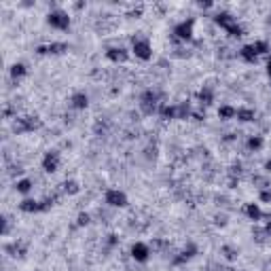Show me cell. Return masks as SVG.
<instances>
[{
	"mask_svg": "<svg viewBox=\"0 0 271 271\" xmlns=\"http://www.w3.org/2000/svg\"><path fill=\"white\" fill-rule=\"evenodd\" d=\"M132 55L136 60H140V62H148L153 58V45H151V40H148L144 34H136V36L132 38Z\"/></svg>",
	"mask_w": 271,
	"mask_h": 271,
	"instance_id": "6da1fadb",
	"label": "cell"
},
{
	"mask_svg": "<svg viewBox=\"0 0 271 271\" xmlns=\"http://www.w3.org/2000/svg\"><path fill=\"white\" fill-rule=\"evenodd\" d=\"M47 24L53 28V30H60V32H66L70 24H72V19H70L68 11L60 9V6H55V9H51L47 13Z\"/></svg>",
	"mask_w": 271,
	"mask_h": 271,
	"instance_id": "7a4b0ae2",
	"label": "cell"
},
{
	"mask_svg": "<svg viewBox=\"0 0 271 271\" xmlns=\"http://www.w3.org/2000/svg\"><path fill=\"white\" fill-rule=\"evenodd\" d=\"M195 34V19H182L178 21L172 30V36L176 42H191Z\"/></svg>",
	"mask_w": 271,
	"mask_h": 271,
	"instance_id": "3957f363",
	"label": "cell"
},
{
	"mask_svg": "<svg viewBox=\"0 0 271 271\" xmlns=\"http://www.w3.org/2000/svg\"><path fill=\"white\" fill-rule=\"evenodd\" d=\"M104 203L108 208H127L130 199H127V193L121 189H106L104 191Z\"/></svg>",
	"mask_w": 271,
	"mask_h": 271,
	"instance_id": "277c9868",
	"label": "cell"
},
{
	"mask_svg": "<svg viewBox=\"0 0 271 271\" xmlns=\"http://www.w3.org/2000/svg\"><path fill=\"white\" fill-rule=\"evenodd\" d=\"M130 256L136 263L144 265V263H148L153 256V246L146 244V241H136V244H132V248H130Z\"/></svg>",
	"mask_w": 271,
	"mask_h": 271,
	"instance_id": "5b68a950",
	"label": "cell"
},
{
	"mask_svg": "<svg viewBox=\"0 0 271 271\" xmlns=\"http://www.w3.org/2000/svg\"><path fill=\"white\" fill-rule=\"evenodd\" d=\"M40 127V119L38 117H15L13 121V132L15 134H28Z\"/></svg>",
	"mask_w": 271,
	"mask_h": 271,
	"instance_id": "8992f818",
	"label": "cell"
},
{
	"mask_svg": "<svg viewBox=\"0 0 271 271\" xmlns=\"http://www.w3.org/2000/svg\"><path fill=\"white\" fill-rule=\"evenodd\" d=\"M62 166V155L60 151H47L45 155H42V159H40V168L45 169L47 174H55L60 169Z\"/></svg>",
	"mask_w": 271,
	"mask_h": 271,
	"instance_id": "52a82bcc",
	"label": "cell"
},
{
	"mask_svg": "<svg viewBox=\"0 0 271 271\" xmlns=\"http://www.w3.org/2000/svg\"><path fill=\"white\" fill-rule=\"evenodd\" d=\"M130 55H132V51L125 47H108L106 49V60L112 62V64H127Z\"/></svg>",
	"mask_w": 271,
	"mask_h": 271,
	"instance_id": "ba28073f",
	"label": "cell"
},
{
	"mask_svg": "<svg viewBox=\"0 0 271 271\" xmlns=\"http://www.w3.org/2000/svg\"><path fill=\"white\" fill-rule=\"evenodd\" d=\"M17 208H19V212H24V214H38V212H42V202L36 199V197H24L17 203Z\"/></svg>",
	"mask_w": 271,
	"mask_h": 271,
	"instance_id": "9c48e42d",
	"label": "cell"
},
{
	"mask_svg": "<svg viewBox=\"0 0 271 271\" xmlns=\"http://www.w3.org/2000/svg\"><path fill=\"white\" fill-rule=\"evenodd\" d=\"M195 254H197V246L193 244V241H189V244L184 246L180 252H178V256H174V259H172V265H176V267L178 265H184V263H189Z\"/></svg>",
	"mask_w": 271,
	"mask_h": 271,
	"instance_id": "30bf717a",
	"label": "cell"
},
{
	"mask_svg": "<svg viewBox=\"0 0 271 271\" xmlns=\"http://www.w3.org/2000/svg\"><path fill=\"white\" fill-rule=\"evenodd\" d=\"M214 100H216V94H214V87H210V85H203L202 89H199L197 94V102L202 108H208V106L214 104Z\"/></svg>",
	"mask_w": 271,
	"mask_h": 271,
	"instance_id": "8fae6325",
	"label": "cell"
},
{
	"mask_svg": "<svg viewBox=\"0 0 271 271\" xmlns=\"http://www.w3.org/2000/svg\"><path fill=\"white\" fill-rule=\"evenodd\" d=\"M89 106V96L85 91H74L70 96V108L72 110H85Z\"/></svg>",
	"mask_w": 271,
	"mask_h": 271,
	"instance_id": "7c38bea8",
	"label": "cell"
},
{
	"mask_svg": "<svg viewBox=\"0 0 271 271\" xmlns=\"http://www.w3.org/2000/svg\"><path fill=\"white\" fill-rule=\"evenodd\" d=\"M246 151L248 153H259V151H263V146H265V138L263 136H259V134H250L246 138Z\"/></svg>",
	"mask_w": 271,
	"mask_h": 271,
	"instance_id": "4fadbf2b",
	"label": "cell"
},
{
	"mask_svg": "<svg viewBox=\"0 0 271 271\" xmlns=\"http://www.w3.org/2000/svg\"><path fill=\"white\" fill-rule=\"evenodd\" d=\"M32 189H34V180H32V178L24 176V178H17V180H15V191H17L19 195H24V197H30Z\"/></svg>",
	"mask_w": 271,
	"mask_h": 271,
	"instance_id": "5bb4252c",
	"label": "cell"
},
{
	"mask_svg": "<svg viewBox=\"0 0 271 271\" xmlns=\"http://www.w3.org/2000/svg\"><path fill=\"white\" fill-rule=\"evenodd\" d=\"M244 214H246V216L250 218V220H254V223H259V220L265 218V212H263V210H261V205H259V203H254V202L244 205Z\"/></svg>",
	"mask_w": 271,
	"mask_h": 271,
	"instance_id": "9a60e30c",
	"label": "cell"
},
{
	"mask_svg": "<svg viewBox=\"0 0 271 271\" xmlns=\"http://www.w3.org/2000/svg\"><path fill=\"white\" fill-rule=\"evenodd\" d=\"M28 72H30V70H28V66H26L24 62H15V64H13V66L9 68V74H11V78H13L15 83H19L21 78H26Z\"/></svg>",
	"mask_w": 271,
	"mask_h": 271,
	"instance_id": "2e32d148",
	"label": "cell"
},
{
	"mask_svg": "<svg viewBox=\"0 0 271 271\" xmlns=\"http://www.w3.org/2000/svg\"><path fill=\"white\" fill-rule=\"evenodd\" d=\"M237 55L241 60H244L246 64H256L259 62V55H256V51H254V47H252V42H248V45H244L237 51Z\"/></svg>",
	"mask_w": 271,
	"mask_h": 271,
	"instance_id": "e0dca14e",
	"label": "cell"
},
{
	"mask_svg": "<svg viewBox=\"0 0 271 271\" xmlns=\"http://www.w3.org/2000/svg\"><path fill=\"white\" fill-rule=\"evenodd\" d=\"M235 119L241 121V123H252V121L256 119V110L250 108V106H239V108H237V115H235Z\"/></svg>",
	"mask_w": 271,
	"mask_h": 271,
	"instance_id": "ac0fdd59",
	"label": "cell"
},
{
	"mask_svg": "<svg viewBox=\"0 0 271 271\" xmlns=\"http://www.w3.org/2000/svg\"><path fill=\"white\" fill-rule=\"evenodd\" d=\"M235 115H237V108H235V106H231V104L218 106V117L223 121H231V119H235Z\"/></svg>",
	"mask_w": 271,
	"mask_h": 271,
	"instance_id": "d6986e66",
	"label": "cell"
},
{
	"mask_svg": "<svg viewBox=\"0 0 271 271\" xmlns=\"http://www.w3.org/2000/svg\"><path fill=\"white\" fill-rule=\"evenodd\" d=\"M26 248H28L26 241H13V244H9L4 250L9 252L11 256H24L26 254Z\"/></svg>",
	"mask_w": 271,
	"mask_h": 271,
	"instance_id": "ffe728a7",
	"label": "cell"
},
{
	"mask_svg": "<svg viewBox=\"0 0 271 271\" xmlns=\"http://www.w3.org/2000/svg\"><path fill=\"white\" fill-rule=\"evenodd\" d=\"M60 193H66V195H76V193H81V184H78L76 180H66V182H62Z\"/></svg>",
	"mask_w": 271,
	"mask_h": 271,
	"instance_id": "44dd1931",
	"label": "cell"
},
{
	"mask_svg": "<svg viewBox=\"0 0 271 271\" xmlns=\"http://www.w3.org/2000/svg\"><path fill=\"white\" fill-rule=\"evenodd\" d=\"M220 254H223L225 261H235V259H237V248L225 244V246H220Z\"/></svg>",
	"mask_w": 271,
	"mask_h": 271,
	"instance_id": "7402d4cb",
	"label": "cell"
},
{
	"mask_svg": "<svg viewBox=\"0 0 271 271\" xmlns=\"http://www.w3.org/2000/svg\"><path fill=\"white\" fill-rule=\"evenodd\" d=\"M89 223H91V214H89V212H81V214L76 216V225H78V227H87Z\"/></svg>",
	"mask_w": 271,
	"mask_h": 271,
	"instance_id": "603a6c76",
	"label": "cell"
},
{
	"mask_svg": "<svg viewBox=\"0 0 271 271\" xmlns=\"http://www.w3.org/2000/svg\"><path fill=\"white\" fill-rule=\"evenodd\" d=\"M259 202H261V203H271V187L259 191Z\"/></svg>",
	"mask_w": 271,
	"mask_h": 271,
	"instance_id": "cb8c5ba5",
	"label": "cell"
},
{
	"mask_svg": "<svg viewBox=\"0 0 271 271\" xmlns=\"http://www.w3.org/2000/svg\"><path fill=\"white\" fill-rule=\"evenodd\" d=\"M106 246H108V248H115V246H119V235H117V233L106 235Z\"/></svg>",
	"mask_w": 271,
	"mask_h": 271,
	"instance_id": "d4e9b609",
	"label": "cell"
},
{
	"mask_svg": "<svg viewBox=\"0 0 271 271\" xmlns=\"http://www.w3.org/2000/svg\"><path fill=\"white\" fill-rule=\"evenodd\" d=\"M263 168H265V172H267V174H271V159H267L265 163H263Z\"/></svg>",
	"mask_w": 271,
	"mask_h": 271,
	"instance_id": "484cf974",
	"label": "cell"
},
{
	"mask_svg": "<svg viewBox=\"0 0 271 271\" xmlns=\"http://www.w3.org/2000/svg\"><path fill=\"white\" fill-rule=\"evenodd\" d=\"M267 76H269V83H271V58H267Z\"/></svg>",
	"mask_w": 271,
	"mask_h": 271,
	"instance_id": "4316f807",
	"label": "cell"
},
{
	"mask_svg": "<svg viewBox=\"0 0 271 271\" xmlns=\"http://www.w3.org/2000/svg\"><path fill=\"white\" fill-rule=\"evenodd\" d=\"M214 271H223V269H214Z\"/></svg>",
	"mask_w": 271,
	"mask_h": 271,
	"instance_id": "83f0119b",
	"label": "cell"
}]
</instances>
